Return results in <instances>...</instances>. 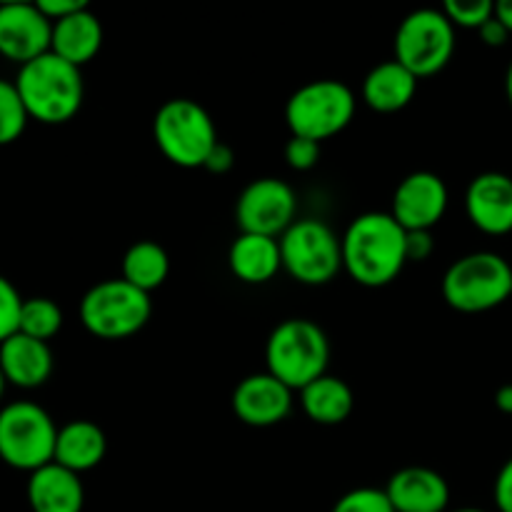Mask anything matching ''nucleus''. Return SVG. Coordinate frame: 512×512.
I'll return each mask as SVG.
<instances>
[{
	"label": "nucleus",
	"instance_id": "1",
	"mask_svg": "<svg viewBox=\"0 0 512 512\" xmlns=\"http://www.w3.org/2000/svg\"><path fill=\"white\" fill-rule=\"evenodd\" d=\"M408 230L390 213H363L343 233V268L365 288H383L398 280L408 263Z\"/></svg>",
	"mask_w": 512,
	"mask_h": 512
},
{
	"label": "nucleus",
	"instance_id": "2",
	"mask_svg": "<svg viewBox=\"0 0 512 512\" xmlns=\"http://www.w3.org/2000/svg\"><path fill=\"white\" fill-rule=\"evenodd\" d=\"M25 110L33 120L45 125H60L75 118L83 105V73L55 53H45L20 65L15 78Z\"/></svg>",
	"mask_w": 512,
	"mask_h": 512
},
{
	"label": "nucleus",
	"instance_id": "3",
	"mask_svg": "<svg viewBox=\"0 0 512 512\" xmlns=\"http://www.w3.org/2000/svg\"><path fill=\"white\" fill-rule=\"evenodd\" d=\"M268 373L290 390H303L328 373L330 343L323 328L308 318H288L270 333L265 345Z\"/></svg>",
	"mask_w": 512,
	"mask_h": 512
},
{
	"label": "nucleus",
	"instance_id": "4",
	"mask_svg": "<svg viewBox=\"0 0 512 512\" xmlns=\"http://www.w3.org/2000/svg\"><path fill=\"white\" fill-rule=\"evenodd\" d=\"M512 295V265L503 255L478 250L455 260L443 275V298L460 313H485Z\"/></svg>",
	"mask_w": 512,
	"mask_h": 512
},
{
	"label": "nucleus",
	"instance_id": "5",
	"mask_svg": "<svg viewBox=\"0 0 512 512\" xmlns=\"http://www.w3.org/2000/svg\"><path fill=\"white\" fill-rule=\"evenodd\" d=\"M153 138L160 153L180 168H203L218 140L213 118L190 98H173L153 118Z\"/></svg>",
	"mask_w": 512,
	"mask_h": 512
},
{
	"label": "nucleus",
	"instance_id": "6",
	"mask_svg": "<svg viewBox=\"0 0 512 512\" xmlns=\"http://www.w3.org/2000/svg\"><path fill=\"white\" fill-rule=\"evenodd\" d=\"M355 105H358L355 93L343 80H313L290 95L285 105V120L293 135L323 143L348 128L355 115Z\"/></svg>",
	"mask_w": 512,
	"mask_h": 512
},
{
	"label": "nucleus",
	"instance_id": "7",
	"mask_svg": "<svg viewBox=\"0 0 512 512\" xmlns=\"http://www.w3.org/2000/svg\"><path fill=\"white\" fill-rule=\"evenodd\" d=\"M153 313L150 295L123 278L93 285L80 300L85 330L100 340H123L145 328Z\"/></svg>",
	"mask_w": 512,
	"mask_h": 512
},
{
	"label": "nucleus",
	"instance_id": "8",
	"mask_svg": "<svg viewBox=\"0 0 512 512\" xmlns=\"http://www.w3.org/2000/svg\"><path fill=\"white\" fill-rule=\"evenodd\" d=\"M58 428L48 410L18 400L0 410V460L15 470L35 473L53 463Z\"/></svg>",
	"mask_w": 512,
	"mask_h": 512
},
{
	"label": "nucleus",
	"instance_id": "9",
	"mask_svg": "<svg viewBox=\"0 0 512 512\" xmlns=\"http://www.w3.org/2000/svg\"><path fill=\"white\" fill-rule=\"evenodd\" d=\"M278 243L283 268L298 283L325 285L343 270V240L323 220H295Z\"/></svg>",
	"mask_w": 512,
	"mask_h": 512
},
{
	"label": "nucleus",
	"instance_id": "10",
	"mask_svg": "<svg viewBox=\"0 0 512 512\" xmlns=\"http://www.w3.org/2000/svg\"><path fill=\"white\" fill-rule=\"evenodd\" d=\"M455 53V25L443 8H420L405 15L395 33V60L415 78L440 73Z\"/></svg>",
	"mask_w": 512,
	"mask_h": 512
},
{
	"label": "nucleus",
	"instance_id": "11",
	"mask_svg": "<svg viewBox=\"0 0 512 512\" xmlns=\"http://www.w3.org/2000/svg\"><path fill=\"white\" fill-rule=\"evenodd\" d=\"M240 233L278 238L298 220V198L288 183L278 178H258L245 185L235 203Z\"/></svg>",
	"mask_w": 512,
	"mask_h": 512
},
{
	"label": "nucleus",
	"instance_id": "12",
	"mask_svg": "<svg viewBox=\"0 0 512 512\" xmlns=\"http://www.w3.org/2000/svg\"><path fill=\"white\" fill-rule=\"evenodd\" d=\"M53 23L40 13L38 3L0 5V55L25 65L50 53Z\"/></svg>",
	"mask_w": 512,
	"mask_h": 512
},
{
	"label": "nucleus",
	"instance_id": "13",
	"mask_svg": "<svg viewBox=\"0 0 512 512\" xmlns=\"http://www.w3.org/2000/svg\"><path fill=\"white\" fill-rule=\"evenodd\" d=\"M448 210V185L430 170H418L400 180L393 195V215L405 230H433Z\"/></svg>",
	"mask_w": 512,
	"mask_h": 512
},
{
	"label": "nucleus",
	"instance_id": "14",
	"mask_svg": "<svg viewBox=\"0 0 512 512\" xmlns=\"http://www.w3.org/2000/svg\"><path fill=\"white\" fill-rule=\"evenodd\" d=\"M293 410V390L270 373L248 375L233 390V413L250 428L283 423Z\"/></svg>",
	"mask_w": 512,
	"mask_h": 512
},
{
	"label": "nucleus",
	"instance_id": "15",
	"mask_svg": "<svg viewBox=\"0 0 512 512\" xmlns=\"http://www.w3.org/2000/svg\"><path fill=\"white\" fill-rule=\"evenodd\" d=\"M465 213L485 235L512 233V178L498 170L480 173L465 190Z\"/></svg>",
	"mask_w": 512,
	"mask_h": 512
},
{
	"label": "nucleus",
	"instance_id": "16",
	"mask_svg": "<svg viewBox=\"0 0 512 512\" xmlns=\"http://www.w3.org/2000/svg\"><path fill=\"white\" fill-rule=\"evenodd\" d=\"M395 512H445L450 503L448 480L438 470L403 468L390 478L385 488Z\"/></svg>",
	"mask_w": 512,
	"mask_h": 512
},
{
	"label": "nucleus",
	"instance_id": "17",
	"mask_svg": "<svg viewBox=\"0 0 512 512\" xmlns=\"http://www.w3.org/2000/svg\"><path fill=\"white\" fill-rule=\"evenodd\" d=\"M0 373L5 383L23 390H35L53 375V350L43 340L15 333L0 343Z\"/></svg>",
	"mask_w": 512,
	"mask_h": 512
},
{
	"label": "nucleus",
	"instance_id": "18",
	"mask_svg": "<svg viewBox=\"0 0 512 512\" xmlns=\"http://www.w3.org/2000/svg\"><path fill=\"white\" fill-rule=\"evenodd\" d=\"M28 505L33 512H83L85 490L80 475L50 463L30 473Z\"/></svg>",
	"mask_w": 512,
	"mask_h": 512
},
{
	"label": "nucleus",
	"instance_id": "19",
	"mask_svg": "<svg viewBox=\"0 0 512 512\" xmlns=\"http://www.w3.org/2000/svg\"><path fill=\"white\" fill-rule=\"evenodd\" d=\"M103 45V25L98 15L85 5L78 13L68 15L53 23V40H50V53L68 60L75 68L90 63L98 55Z\"/></svg>",
	"mask_w": 512,
	"mask_h": 512
},
{
	"label": "nucleus",
	"instance_id": "20",
	"mask_svg": "<svg viewBox=\"0 0 512 512\" xmlns=\"http://www.w3.org/2000/svg\"><path fill=\"white\" fill-rule=\"evenodd\" d=\"M418 93V78L398 60L375 65L363 80V100L375 113H398L408 108Z\"/></svg>",
	"mask_w": 512,
	"mask_h": 512
},
{
	"label": "nucleus",
	"instance_id": "21",
	"mask_svg": "<svg viewBox=\"0 0 512 512\" xmlns=\"http://www.w3.org/2000/svg\"><path fill=\"white\" fill-rule=\"evenodd\" d=\"M228 265L238 280L248 285L268 283L283 268V255H280L278 238H265V235L240 233L233 240L228 253Z\"/></svg>",
	"mask_w": 512,
	"mask_h": 512
},
{
	"label": "nucleus",
	"instance_id": "22",
	"mask_svg": "<svg viewBox=\"0 0 512 512\" xmlns=\"http://www.w3.org/2000/svg\"><path fill=\"white\" fill-rule=\"evenodd\" d=\"M105 450H108V440L98 425L90 420H73L58 428L53 463L80 475L85 470L98 468L105 458Z\"/></svg>",
	"mask_w": 512,
	"mask_h": 512
},
{
	"label": "nucleus",
	"instance_id": "23",
	"mask_svg": "<svg viewBox=\"0 0 512 512\" xmlns=\"http://www.w3.org/2000/svg\"><path fill=\"white\" fill-rule=\"evenodd\" d=\"M300 405L313 423L340 425L353 413L355 395L343 378L325 373L300 390Z\"/></svg>",
	"mask_w": 512,
	"mask_h": 512
},
{
	"label": "nucleus",
	"instance_id": "24",
	"mask_svg": "<svg viewBox=\"0 0 512 512\" xmlns=\"http://www.w3.org/2000/svg\"><path fill=\"white\" fill-rule=\"evenodd\" d=\"M170 273V258L153 240H140L130 245L123 258V280L135 285L143 293H153L165 283Z\"/></svg>",
	"mask_w": 512,
	"mask_h": 512
},
{
	"label": "nucleus",
	"instance_id": "25",
	"mask_svg": "<svg viewBox=\"0 0 512 512\" xmlns=\"http://www.w3.org/2000/svg\"><path fill=\"white\" fill-rule=\"evenodd\" d=\"M63 328V310L58 303L50 298H28L23 303V313H20V330L18 333L30 335L35 340L48 343L50 338L60 333Z\"/></svg>",
	"mask_w": 512,
	"mask_h": 512
},
{
	"label": "nucleus",
	"instance_id": "26",
	"mask_svg": "<svg viewBox=\"0 0 512 512\" xmlns=\"http://www.w3.org/2000/svg\"><path fill=\"white\" fill-rule=\"evenodd\" d=\"M28 120L30 115L15 83L0 78V145L15 143L25 133Z\"/></svg>",
	"mask_w": 512,
	"mask_h": 512
},
{
	"label": "nucleus",
	"instance_id": "27",
	"mask_svg": "<svg viewBox=\"0 0 512 512\" xmlns=\"http://www.w3.org/2000/svg\"><path fill=\"white\" fill-rule=\"evenodd\" d=\"M443 13L448 15L455 28L480 30L495 15V3L490 0H448L443 5Z\"/></svg>",
	"mask_w": 512,
	"mask_h": 512
},
{
	"label": "nucleus",
	"instance_id": "28",
	"mask_svg": "<svg viewBox=\"0 0 512 512\" xmlns=\"http://www.w3.org/2000/svg\"><path fill=\"white\" fill-rule=\"evenodd\" d=\"M23 303L18 288L10 283L8 278L0 275V343L13 338L20 330V313H23Z\"/></svg>",
	"mask_w": 512,
	"mask_h": 512
},
{
	"label": "nucleus",
	"instance_id": "29",
	"mask_svg": "<svg viewBox=\"0 0 512 512\" xmlns=\"http://www.w3.org/2000/svg\"><path fill=\"white\" fill-rule=\"evenodd\" d=\"M333 512H395L385 490L355 488L335 503Z\"/></svg>",
	"mask_w": 512,
	"mask_h": 512
},
{
	"label": "nucleus",
	"instance_id": "30",
	"mask_svg": "<svg viewBox=\"0 0 512 512\" xmlns=\"http://www.w3.org/2000/svg\"><path fill=\"white\" fill-rule=\"evenodd\" d=\"M285 160H288V165L293 170L315 168L320 160V143L293 135V138L288 140V145H285Z\"/></svg>",
	"mask_w": 512,
	"mask_h": 512
},
{
	"label": "nucleus",
	"instance_id": "31",
	"mask_svg": "<svg viewBox=\"0 0 512 512\" xmlns=\"http://www.w3.org/2000/svg\"><path fill=\"white\" fill-rule=\"evenodd\" d=\"M435 240L430 230H410L405 235V253H408V263H423L433 255Z\"/></svg>",
	"mask_w": 512,
	"mask_h": 512
},
{
	"label": "nucleus",
	"instance_id": "32",
	"mask_svg": "<svg viewBox=\"0 0 512 512\" xmlns=\"http://www.w3.org/2000/svg\"><path fill=\"white\" fill-rule=\"evenodd\" d=\"M493 495L500 512H512V458L500 468L498 478H495Z\"/></svg>",
	"mask_w": 512,
	"mask_h": 512
},
{
	"label": "nucleus",
	"instance_id": "33",
	"mask_svg": "<svg viewBox=\"0 0 512 512\" xmlns=\"http://www.w3.org/2000/svg\"><path fill=\"white\" fill-rule=\"evenodd\" d=\"M85 0H38V8L40 13L45 15V18L50 20V23H55V20H63L68 18V15L78 13L80 8H85Z\"/></svg>",
	"mask_w": 512,
	"mask_h": 512
},
{
	"label": "nucleus",
	"instance_id": "34",
	"mask_svg": "<svg viewBox=\"0 0 512 512\" xmlns=\"http://www.w3.org/2000/svg\"><path fill=\"white\" fill-rule=\"evenodd\" d=\"M233 165H235L233 148H230V145H225V143H218L213 148V153L208 155V160H205L203 168L210 170V173L223 175V173H228V170L233 168Z\"/></svg>",
	"mask_w": 512,
	"mask_h": 512
},
{
	"label": "nucleus",
	"instance_id": "35",
	"mask_svg": "<svg viewBox=\"0 0 512 512\" xmlns=\"http://www.w3.org/2000/svg\"><path fill=\"white\" fill-rule=\"evenodd\" d=\"M478 33H480V38H483V43L490 45V48H500V45L508 43V38H510V30L505 28V25L500 23L495 15L483 25V28L478 30Z\"/></svg>",
	"mask_w": 512,
	"mask_h": 512
},
{
	"label": "nucleus",
	"instance_id": "36",
	"mask_svg": "<svg viewBox=\"0 0 512 512\" xmlns=\"http://www.w3.org/2000/svg\"><path fill=\"white\" fill-rule=\"evenodd\" d=\"M495 405H498L500 413L512 415V385H503V388H498V393H495Z\"/></svg>",
	"mask_w": 512,
	"mask_h": 512
},
{
	"label": "nucleus",
	"instance_id": "37",
	"mask_svg": "<svg viewBox=\"0 0 512 512\" xmlns=\"http://www.w3.org/2000/svg\"><path fill=\"white\" fill-rule=\"evenodd\" d=\"M495 18L512 33V0H500V3H495Z\"/></svg>",
	"mask_w": 512,
	"mask_h": 512
},
{
	"label": "nucleus",
	"instance_id": "38",
	"mask_svg": "<svg viewBox=\"0 0 512 512\" xmlns=\"http://www.w3.org/2000/svg\"><path fill=\"white\" fill-rule=\"evenodd\" d=\"M505 93H508V103L512 105V60L508 65V73H505Z\"/></svg>",
	"mask_w": 512,
	"mask_h": 512
},
{
	"label": "nucleus",
	"instance_id": "39",
	"mask_svg": "<svg viewBox=\"0 0 512 512\" xmlns=\"http://www.w3.org/2000/svg\"><path fill=\"white\" fill-rule=\"evenodd\" d=\"M453 512H488V510H480V508H458V510H453Z\"/></svg>",
	"mask_w": 512,
	"mask_h": 512
},
{
	"label": "nucleus",
	"instance_id": "40",
	"mask_svg": "<svg viewBox=\"0 0 512 512\" xmlns=\"http://www.w3.org/2000/svg\"><path fill=\"white\" fill-rule=\"evenodd\" d=\"M5 385H8V383H5L3 373H0V398H3V393H5Z\"/></svg>",
	"mask_w": 512,
	"mask_h": 512
}]
</instances>
